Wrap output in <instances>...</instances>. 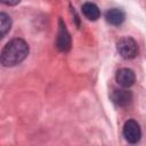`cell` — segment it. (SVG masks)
<instances>
[{"instance_id": "6da1fadb", "label": "cell", "mask_w": 146, "mask_h": 146, "mask_svg": "<svg viewBox=\"0 0 146 146\" xmlns=\"http://www.w3.org/2000/svg\"><path fill=\"white\" fill-rule=\"evenodd\" d=\"M27 55L29 44L23 39H13L3 47L0 60L3 66H15L22 63Z\"/></svg>"}, {"instance_id": "7a4b0ae2", "label": "cell", "mask_w": 146, "mask_h": 146, "mask_svg": "<svg viewBox=\"0 0 146 146\" xmlns=\"http://www.w3.org/2000/svg\"><path fill=\"white\" fill-rule=\"evenodd\" d=\"M116 49H117V52L121 55V57L125 59L135 58L138 54L137 42L132 38H129V36H124L116 42Z\"/></svg>"}, {"instance_id": "3957f363", "label": "cell", "mask_w": 146, "mask_h": 146, "mask_svg": "<svg viewBox=\"0 0 146 146\" xmlns=\"http://www.w3.org/2000/svg\"><path fill=\"white\" fill-rule=\"evenodd\" d=\"M71 35L62 19L58 22V33H57V40H56V47L62 52H67L71 49Z\"/></svg>"}, {"instance_id": "277c9868", "label": "cell", "mask_w": 146, "mask_h": 146, "mask_svg": "<svg viewBox=\"0 0 146 146\" xmlns=\"http://www.w3.org/2000/svg\"><path fill=\"white\" fill-rule=\"evenodd\" d=\"M123 136L131 144L138 143L141 137V130L139 124L135 120H128L123 125Z\"/></svg>"}, {"instance_id": "5b68a950", "label": "cell", "mask_w": 146, "mask_h": 146, "mask_svg": "<svg viewBox=\"0 0 146 146\" xmlns=\"http://www.w3.org/2000/svg\"><path fill=\"white\" fill-rule=\"evenodd\" d=\"M111 98L113 103L117 106H127L132 100V92L122 87V89H114L112 91Z\"/></svg>"}, {"instance_id": "8992f818", "label": "cell", "mask_w": 146, "mask_h": 146, "mask_svg": "<svg viewBox=\"0 0 146 146\" xmlns=\"http://www.w3.org/2000/svg\"><path fill=\"white\" fill-rule=\"evenodd\" d=\"M115 79H116V82H117L121 87H123V88H129V87H131V86L135 83L136 76H135L133 71L130 70V68H120V70L116 72Z\"/></svg>"}, {"instance_id": "52a82bcc", "label": "cell", "mask_w": 146, "mask_h": 146, "mask_svg": "<svg viewBox=\"0 0 146 146\" xmlns=\"http://www.w3.org/2000/svg\"><path fill=\"white\" fill-rule=\"evenodd\" d=\"M105 18H106L107 23H110L112 25H120V24L123 23V21L125 18V15H124V11L122 9L111 8L106 11Z\"/></svg>"}, {"instance_id": "ba28073f", "label": "cell", "mask_w": 146, "mask_h": 146, "mask_svg": "<svg viewBox=\"0 0 146 146\" xmlns=\"http://www.w3.org/2000/svg\"><path fill=\"white\" fill-rule=\"evenodd\" d=\"M82 13L83 15L90 21H97L100 17L99 8L92 2H86L82 5Z\"/></svg>"}, {"instance_id": "9c48e42d", "label": "cell", "mask_w": 146, "mask_h": 146, "mask_svg": "<svg viewBox=\"0 0 146 146\" xmlns=\"http://www.w3.org/2000/svg\"><path fill=\"white\" fill-rule=\"evenodd\" d=\"M10 27H11V19L10 17L5 14V13H1L0 14V31H1V38H3L9 31H10Z\"/></svg>"}, {"instance_id": "30bf717a", "label": "cell", "mask_w": 146, "mask_h": 146, "mask_svg": "<svg viewBox=\"0 0 146 146\" xmlns=\"http://www.w3.org/2000/svg\"><path fill=\"white\" fill-rule=\"evenodd\" d=\"M19 1H21V0H1L2 3L8 5V6H15V5H17Z\"/></svg>"}]
</instances>
